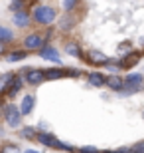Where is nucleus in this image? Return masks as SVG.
<instances>
[{
	"instance_id": "obj_4",
	"label": "nucleus",
	"mask_w": 144,
	"mask_h": 153,
	"mask_svg": "<svg viewBox=\"0 0 144 153\" xmlns=\"http://www.w3.org/2000/svg\"><path fill=\"white\" fill-rule=\"evenodd\" d=\"M87 58H89L93 64H109V62H111V60H109V58H107L103 52H97V50H91V52L87 54Z\"/></svg>"
},
{
	"instance_id": "obj_6",
	"label": "nucleus",
	"mask_w": 144,
	"mask_h": 153,
	"mask_svg": "<svg viewBox=\"0 0 144 153\" xmlns=\"http://www.w3.org/2000/svg\"><path fill=\"white\" fill-rule=\"evenodd\" d=\"M44 72H39V70H30L28 72V82L30 84H42L44 82Z\"/></svg>"
},
{
	"instance_id": "obj_14",
	"label": "nucleus",
	"mask_w": 144,
	"mask_h": 153,
	"mask_svg": "<svg viewBox=\"0 0 144 153\" xmlns=\"http://www.w3.org/2000/svg\"><path fill=\"white\" fill-rule=\"evenodd\" d=\"M105 84H109L113 90H121V88H122V79L121 78H107Z\"/></svg>"
},
{
	"instance_id": "obj_15",
	"label": "nucleus",
	"mask_w": 144,
	"mask_h": 153,
	"mask_svg": "<svg viewBox=\"0 0 144 153\" xmlns=\"http://www.w3.org/2000/svg\"><path fill=\"white\" fill-rule=\"evenodd\" d=\"M12 82H14V76H12V74H6L4 78L0 79V90H4V88H8V85H10Z\"/></svg>"
},
{
	"instance_id": "obj_25",
	"label": "nucleus",
	"mask_w": 144,
	"mask_h": 153,
	"mask_svg": "<svg viewBox=\"0 0 144 153\" xmlns=\"http://www.w3.org/2000/svg\"><path fill=\"white\" fill-rule=\"evenodd\" d=\"M107 153H132L130 149H118V151H107Z\"/></svg>"
},
{
	"instance_id": "obj_22",
	"label": "nucleus",
	"mask_w": 144,
	"mask_h": 153,
	"mask_svg": "<svg viewBox=\"0 0 144 153\" xmlns=\"http://www.w3.org/2000/svg\"><path fill=\"white\" fill-rule=\"evenodd\" d=\"M81 153H99V149H97V147H83Z\"/></svg>"
},
{
	"instance_id": "obj_8",
	"label": "nucleus",
	"mask_w": 144,
	"mask_h": 153,
	"mask_svg": "<svg viewBox=\"0 0 144 153\" xmlns=\"http://www.w3.org/2000/svg\"><path fill=\"white\" fill-rule=\"evenodd\" d=\"M32 105H34V100H32V96H26L22 100V105H20V109H18V111H20V114H30V111H32Z\"/></svg>"
},
{
	"instance_id": "obj_17",
	"label": "nucleus",
	"mask_w": 144,
	"mask_h": 153,
	"mask_svg": "<svg viewBox=\"0 0 144 153\" xmlns=\"http://www.w3.org/2000/svg\"><path fill=\"white\" fill-rule=\"evenodd\" d=\"M65 50H67V54H69V56H75V58H79V56H81V52H79V48H77L75 44H67V48H65Z\"/></svg>"
},
{
	"instance_id": "obj_1",
	"label": "nucleus",
	"mask_w": 144,
	"mask_h": 153,
	"mask_svg": "<svg viewBox=\"0 0 144 153\" xmlns=\"http://www.w3.org/2000/svg\"><path fill=\"white\" fill-rule=\"evenodd\" d=\"M34 20L39 24H51L53 22V18H56V12H53V8H50V6L45 4H38L36 8H34Z\"/></svg>"
},
{
	"instance_id": "obj_13",
	"label": "nucleus",
	"mask_w": 144,
	"mask_h": 153,
	"mask_svg": "<svg viewBox=\"0 0 144 153\" xmlns=\"http://www.w3.org/2000/svg\"><path fill=\"white\" fill-rule=\"evenodd\" d=\"M14 22L18 24V26H28V16H26V12H18L16 16H14Z\"/></svg>"
},
{
	"instance_id": "obj_7",
	"label": "nucleus",
	"mask_w": 144,
	"mask_h": 153,
	"mask_svg": "<svg viewBox=\"0 0 144 153\" xmlns=\"http://www.w3.org/2000/svg\"><path fill=\"white\" fill-rule=\"evenodd\" d=\"M42 56L48 58V60H53V62H59V54H57L56 48H51V46H45V48H42Z\"/></svg>"
},
{
	"instance_id": "obj_16",
	"label": "nucleus",
	"mask_w": 144,
	"mask_h": 153,
	"mask_svg": "<svg viewBox=\"0 0 144 153\" xmlns=\"http://www.w3.org/2000/svg\"><path fill=\"white\" fill-rule=\"evenodd\" d=\"M10 40H12V32L10 30L0 28V44H2V42H10Z\"/></svg>"
},
{
	"instance_id": "obj_24",
	"label": "nucleus",
	"mask_w": 144,
	"mask_h": 153,
	"mask_svg": "<svg viewBox=\"0 0 144 153\" xmlns=\"http://www.w3.org/2000/svg\"><path fill=\"white\" fill-rule=\"evenodd\" d=\"M65 10H71V8H75V2H65Z\"/></svg>"
},
{
	"instance_id": "obj_26",
	"label": "nucleus",
	"mask_w": 144,
	"mask_h": 153,
	"mask_svg": "<svg viewBox=\"0 0 144 153\" xmlns=\"http://www.w3.org/2000/svg\"><path fill=\"white\" fill-rule=\"evenodd\" d=\"M2 52H4V44H0V54H2Z\"/></svg>"
},
{
	"instance_id": "obj_5",
	"label": "nucleus",
	"mask_w": 144,
	"mask_h": 153,
	"mask_svg": "<svg viewBox=\"0 0 144 153\" xmlns=\"http://www.w3.org/2000/svg\"><path fill=\"white\" fill-rule=\"evenodd\" d=\"M24 46L28 48V50H36V48H42V38L38 34H32L28 38L24 40Z\"/></svg>"
},
{
	"instance_id": "obj_18",
	"label": "nucleus",
	"mask_w": 144,
	"mask_h": 153,
	"mask_svg": "<svg viewBox=\"0 0 144 153\" xmlns=\"http://www.w3.org/2000/svg\"><path fill=\"white\" fill-rule=\"evenodd\" d=\"M24 58H26V52H14V54L8 56V60L10 62H18V60H24Z\"/></svg>"
},
{
	"instance_id": "obj_23",
	"label": "nucleus",
	"mask_w": 144,
	"mask_h": 153,
	"mask_svg": "<svg viewBox=\"0 0 144 153\" xmlns=\"http://www.w3.org/2000/svg\"><path fill=\"white\" fill-rule=\"evenodd\" d=\"M10 6H12V8H14V10H18V8L22 10V6H24V4H22V2H12Z\"/></svg>"
},
{
	"instance_id": "obj_20",
	"label": "nucleus",
	"mask_w": 144,
	"mask_h": 153,
	"mask_svg": "<svg viewBox=\"0 0 144 153\" xmlns=\"http://www.w3.org/2000/svg\"><path fill=\"white\" fill-rule=\"evenodd\" d=\"M130 151H132V153H144V143H140V145H134Z\"/></svg>"
},
{
	"instance_id": "obj_12",
	"label": "nucleus",
	"mask_w": 144,
	"mask_h": 153,
	"mask_svg": "<svg viewBox=\"0 0 144 153\" xmlns=\"http://www.w3.org/2000/svg\"><path fill=\"white\" fill-rule=\"evenodd\" d=\"M89 84L95 85V88H101V85H105V76H101V74H91V76H89Z\"/></svg>"
},
{
	"instance_id": "obj_11",
	"label": "nucleus",
	"mask_w": 144,
	"mask_h": 153,
	"mask_svg": "<svg viewBox=\"0 0 144 153\" xmlns=\"http://www.w3.org/2000/svg\"><path fill=\"white\" fill-rule=\"evenodd\" d=\"M65 76V70H45L44 72V78L48 79H57V78H63Z\"/></svg>"
},
{
	"instance_id": "obj_19",
	"label": "nucleus",
	"mask_w": 144,
	"mask_h": 153,
	"mask_svg": "<svg viewBox=\"0 0 144 153\" xmlns=\"http://www.w3.org/2000/svg\"><path fill=\"white\" fill-rule=\"evenodd\" d=\"M136 58H138V54H134L132 58H126V60L122 62V66H132V64H136Z\"/></svg>"
},
{
	"instance_id": "obj_3",
	"label": "nucleus",
	"mask_w": 144,
	"mask_h": 153,
	"mask_svg": "<svg viewBox=\"0 0 144 153\" xmlns=\"http://www.w3.org/2000/svg\"><path fill=\"white\" fill-rule=\"evenodd\" d=\"M6 121H8L12 127H18V125H20V111H18V108H14V105L6 108Z\"/></svg>"
},
{
	"instance_id": "obj_9",
	"label": "nucleus",
	"mask_w": 144,
	"mask_h": 153,
	"mask_svg": "<svg viewBox=\"0 0 144 153\" xmlns=\"http://www.w3.org/2000/svg\"><path fill=\"white\" fill-rule=\"evenodd\" d=\"M140 84H142V76L140 74H130L126 78V88L130 85V88H140Z\"/></svg>"
},
{
	"instance_id": "obj_27",
	"label": "nucleus",
	"mask_w": 144,
	"mask_h": 153,
	"mask_svg": "<svg viewBox=\"0 0 144 153\" xmlns=\"http://www.w3.org/2000/svg\"><path fill=\"white\" fill-rule=\"evenodd\" d=\"M24 153H39V151H32V149H28V151H24Z\"/></svg>"
},
{
	"instance_id": "obj_21",
	"label": "nucleus",
	"mask_w": 144,
	"mask_h": 153,
	"mask_svg": "<svg viewBox=\"0 0 144 153\" xmlns=\"http://www.w3.org/2000/svg\"><path fill=\"white\" fill-rule=\"evenodd\" d=\"M2 153H20V149L18 147H12V145H8V147H4V151Z\"/></svg>"
},
{
	"instance_id": "obj_2",
	"label": "nucleus",
	"mask_w": 144,
	"mask_h": 153,
	"mask_svg": "<svg viewBox=\"0 0 144 153\" xmlns=\"http://www.w3.org/2000/svg\"><path fill=\"white\" fill-rule=\"evenodd\" d=\"M38 139H39L42 143H44V145H50V147H56V149H69L67 145H63V143H59V141L56 139V137L48 135V133H39V135H38Z\"/></svg>"
},
{
	"instance_id": "obj_10",
	"label": "nucleus",
	"mask_w": 144,
	"mask_h": 153,
	"mask_svg": "<svg viewBox=\"0 0 144 153\" xmlns=\"http://www.w3.org/2000/svg\"><path fill=\"white\" fill-rule=\"evenodd\" d=\"M22 85H24V79L22 78H14V82H12V85H10V90H8V96H16L18 91L22 90Z\"/></svg>"
}]
</instances>
